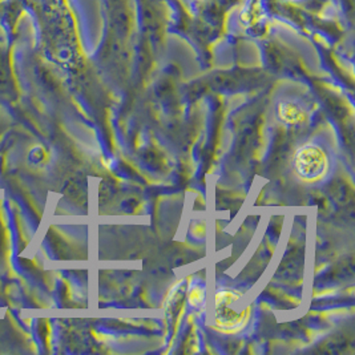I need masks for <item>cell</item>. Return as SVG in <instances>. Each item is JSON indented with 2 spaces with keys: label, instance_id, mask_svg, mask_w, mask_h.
Here are the masks:
<instances>
[{
  "label": "cell",
  "instance_id": "6da1fadb",
  "mask_svg": "<svg viewBox=\"0 0 355 355\" xmlns=\"http://www.w3.org/2000/svg\"><path fill=\"white\" fill-rule=\"evenodd\" d=\"M295 168L300 176L304 180H318L322 178L327 168L326 156L318 146H305L297 155Z\"/></svg>",
  "mask_w": 355,
  "mask_h": 355
}]
</instances>
